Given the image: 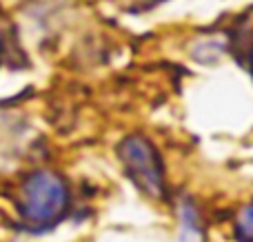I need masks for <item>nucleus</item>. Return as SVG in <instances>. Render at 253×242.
Listing matches in <instances>:
<instances>
[{
	"label": "nucleus",
	"mask_w": 253,
	"mask_h": 242,
	"mask_svg": "<svg viewBox=\"0 0 253 242\" xmlns=\"http://www.w3.org/2000/svg\"><path fill=\"white\" fill-rule=\"evenodd\" d=\"M123 160H125V167L129 169L131 178L138 180L142 189L151 191V196H160V189H162L160 162H158L156 151L151 149V145L147 140H140V138L125 140Z\"/></svg>",
	"instance_id": "2"
},
{
	"label": "nucleus",
	"mask_w": 253,
	"mask_h": 242,
	"mask_svg": "<svg viewBox=\"0 0 253 242\" xmlns=\"http://www.w3.org/2000/svg\"><path fill=\"white\" fill-rule=\"evenodd\" d=\"M240 236L247 242H253V207L247 209L240 218Z\"/></svg>",
	"instance_id": "3"
},
{
	"label": "nucleus",
	"mask_w": 253,
	"mask_h": 242,
	"mask_svg": "<svg viewBox=\"0 0 253 242\" xmlns=\"http://www.w3.org/2000/svg\"><path fill=\"white\" fill-rule=\"evenodd\" d=\"M67 202V191L60 178L51 173H36L25 185L22 213L36 225H51L58 220Z\"/></svg>",
	"instance_id": "1"
}]
</instances>
